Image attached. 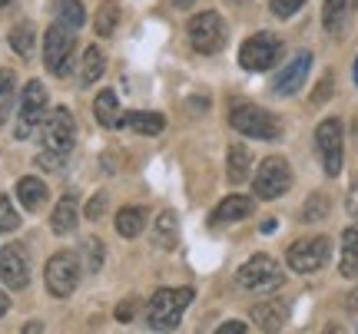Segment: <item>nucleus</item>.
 Segmentation results:
<instances>
[{
	"label": "nucleus",
	"mask_w": 358,
	"mask_h": 334,
	"mask_svg": "<svg viewBox=\"0 0 358 334\" xmlns=\"http://www.w3.org/2000/svg\"><path fill=\"white\" fill-rule=\"evenodd\" d=\"M196 291L192 288H159L153 291L150 305H146V324L153 331H173L182 318V311L192 305Z\"/></svg>",
	"instance_id": "1"
},
{
	"label": "nucleus",
	"mask_w": 358,
	"mask_h": 334,
	"mask_svg": "<svg viewBox=\"0 0 358 334\" xmlns=\"http://www.w3.org/2000/svg\"><path fill=\"white\" fill-rule=\"evenodd\" d=\"M315 149H319L325 176H338L342 162H345V129H342L338 116H329V119L319 123V129H315Z\"/></svg>",
	"instance_id": "2"
},
{
	"label": "nucleus",
	"mask_w": 358,
	"mask_h": 334,
	"mask_svg": "<svg viewBox=\"0 0 358 334\" xmlns=\"http://www.w3.org/2000/svg\"><path fill=\"white\" fill-rule=\"evenodd\" d=\"M73 53H77V37L73 30L64 24H53L43 37V63L53 77H66L73 66Z\"/></svg>",
	"instance_id": "3"
},
{
	"label": "nucleus",
	"mask_w": 358,
	"mask_h": 334,
	"mask_svg": "<svg viewBox=\"0 0 358 334\" xmlns=\"http://www.w3.org/2000/svg\"><path fill=\"white\" fill-rule=\"evenodd\" d=\"M332 258V238L325 235H315V238H299V242L289 245L285 252V261L289 268L299 271V275H312V271H322Z\"/></svg>",
	"instance_id": "4"
},
{
	"label": "nucleus",
	"mask_w": 358,
	"mask_h": 334,
	"mask_svg": "<svg viewBox=\"0 0 358 334\" xmlns=\"http://www.w3.org/2000/svg\"><path fill=\"white\" fill-rule=\"evenodd\" d=\"M229 126L243 136H252V139H279L282 136V123L268 109H259V106H236L229 109Z\"/></svg>",
	"instance_id": "5"
},
{
	"label": "nucleus",
	"mask_w": 358,
	"mask_h": 334,
	"mask_svg": "<svg viewBox=\"0 0 358 334\" xmlns=\"http://www.w3.org/2000/svg\"><path fill=\"white\" fill-rule=\"evenodd\" d=\"M279 60H282V40L275 37V33H268V30L249 37L243 47H239V63H243V70H249V73H266V70H272Z\"/></svg>",
	"instance_id": "6"
},
{
	"label": "nucleus",
	"mask_w": 358,
	"mask_h": 334,
	"mask_svg": "<svg viewBox=\"0 0 358 334\" xmlns=\"http://www.w3.org/2000/svg\"><path fill=\"white\" fill-rule=\"evenodd\" d=\"M80 275H83L80 255H73V252H57V255L47 261V271H43L47 291H50L53 298H70L77 291Z\"/></svg>",
	"instance_id": "7"
},
{
	"label": "nucleus",
	"mask_w": 358,
	"mask_h": 334,
	"mask_svg": "<svg viewBox=\"0 0 358 334\" xmlns=\"http://www.w3.org/2000/svg\"><path fill=\"white\" fill-rule=\"evenodd\" d=\"M256 199L262 202H272V199H279L292 189V166L282 159V155H268L262 159V166L256 172Z\"/></svg>",
	"instance_id": "8"
},
{
	"label": "nucleus",
	"mask_w": 358,
	"mask_h": 334,
	"mask_svg": "<svg viewBox=\"0 0 358 334\" xmlns=\"http://www.w3.org/2000/svg\"><path fill=\"white\" fill-rule=\"evenodd\" d=\"M77 142V119L66 106H57L43 116V149L57 155H66Z\"/></svg>",
	"instance_id": "9"
},
{
	"label": "nucleus",
	"mask_w": 358,
	"mask_h": 334,
	"mask_svg": "<svg viewBox=\"0 0 358 334\" xmlns=\"http://www.w3.org/2000/svg\"><path fill=\"white\" fill-rule=\"evenodd\" d=\"M186 30H189L192 50L203 53V56H209V53H219V50H222V43H226V24H222V17H219L216 10L196 13Z\"/></svg>",
	"instance_id": "10"
},
{
	"label": "nucleus",
	"mask_w": 358,
	"mask_h": 334,
	"mask_svg": "<svg viewBox=\"0 0 358 334\" xmlns=\"http://www.w3.org/2000/svg\"><path fill=\"white\" fill-rule=\"evenodd\" d=\"M47 116V90L40 79H30L20 96V109H17V139H30L34 129L43 123Z\"/></svg>",
	"instance_id": "11"
},
{
	"label": "nucleus",
	"mask_w": 358,
	"mask_h": 334,
	"mask_svg": "<svg viewBox=\"0 0 358 334\" xmlns=\"http://www.w3.org/2000/svg\"><path fill=\"white\" fill-rule=\"evenodd\" d=\"M282 282H285V275L272 255H252L239 268V284L249 291H275V288H282Z\"/></svg>",
	"instance_id": "12"
},
{
	"label": "nucleus",
	"mask_w": 358,
	"mask_h": 334,
	"mask_svg": "<svg viewBox=\"0 0 358 334\" xmlns=\"http://www.w3.org/2000/svg\"><path fill=\"white\" fill-rule=\"evenodd\" d=\"M0 278L7 288L13 291H20L30 284V258H27V248L24 245H3V252H0Z\"/></svg>",
	"instance_id": "13"
},
{
	"label": "nucleus",
	"mask_w": 358,
	"mask_h": 334,
	"mask_svg": "<svg viewBox=\"0 0 358 334\" xmlns=\"http://www.w3.org/2000/svg\"><path fill=\"white\" fill-rule=\"evenodd\" d=\"M308 70H312V53L299 50L292 60L279 70V77L272 79V93H275V96H295V93L306 86Z\"/></svg>",
	"instance_id": "14"
},
{
	"label": "nucleus",
	"mask_w": 358,
	"mask_h": 334,
	"mask_svg": "<svg viewBox=\"0 0 358 334\" xmlns=\"http://www.w3.org/2000/svg\"><path fill=\"white\" fill-rule=\"evenodd\" d=\"M358 17V0H325L322 7V24L332 37H345Z\"/></svg>",
	"instance_id": "15"
},
{
	"label": "nucleus",
	"mask_w": 358,
	"mask_h": 334,
	"mask_svg": "<svg viewBox=\"0 0 358 334\" xmlns=\"http://www.w3.org/2000/svg\"><path fill=\"white\" fill-rule=\"evenodd\" d=\"M252 321H256L259 331H279L282 324L289 321V305L282 298H268V301H259L252 308Z\"/></svg>",
	"instance_id": "16"
},
{
	"label": "nucleus",
	"mask_w": 358,
	"mask_h": 334,
	"mask_svg": "<svg viewBox=\"0 0 358 334\" xmlns=\"http://www.w3.org/2000/svg\"><path fill=\"white\" fill-rule=\"evenodd\" d=\"M256 212V199H249V195H229V199H222L213 212V225H222V222H239V219H249Z\"/></svg>",
	"instance_id": "17"
},
{
	"label": "nucleus",
	"mask_w": 358,
	"mask_h": 334,
	"mask_svg": "<svg viewBox=\"0 0 358 334\" xmlns=\"http://www.w3.org/2000/svg\"><path fill=\"white\" fill-rule=\"evenodd\" d=\"M77 222H80L77 195H64V199L57 202V208H53V215H50L53 231H57V235H70V231L77 229Z\"/></svg>",
	"instance_id": "18"
},
{
	"label": "nucleus",
	"mask_w": 358,
	"mask_h": 334,
	"mask_svg": "<svg viewBox=\"0 0 358 334\" xmlns=\"http://www.w3.org/2000/svg\"><path fill=\"white\" fill-rule=\"evenodd\" d=\"M249 172H252V155L245 149L243 142H236L229 146V153H226V176H229L232 185H243L249 179Z\"/></svg>",
	"instance_id": "19"
},
{
	"label": "nucleus",
	"mask_w": 358,
	"mask_h": 334,
	"mask_svg": "<svg viewBox=\"0 0 358 334\" xmlns=\"http://www.w3.org/2000/svg\"><path fill=\"white\" fill-rule=\"evenodd\" d=\"M116 126H127L133 132H140V136H159L166 129V119L159 113H127L116 119Z\"/></svg>",
	"instance_id": "20"
},
{
	"label": "nucleus",
	"mask_w": 358,
	"mask_h": 334,
	"mask_svg": "<svg viewBox=\"0 0 358 334\" xmlns=\"http://www.w3.org/2000/svg\"><path fill=\"white\" fill-rule=\"evenodd\" d=\"M338 271L345 278H358V225H348L342 231V258H338Z\"/></svg>",
	"instance_id": "21"
},
{
	"label": "nucleus",
	"mask_w": 358,
	"mask_h": 334,
	"mask_svg": "<svg viewBox=\"0 0 358 334\" xmlns=\"http://www.w3.org/2000/svg\"><path fill=\"white\" fill-rule=\"evenodd\" d=\"M17 199H20V206L27 212H37L47 202V185L40 179H34V176H24V179L17 182Z\"/></svg>",
	"instance_id": "22"
},
{
	"label": "nucleus",
	"mask_w": 358,
	"mask_h": 334,
	"mask_svg": "<svg viewBox=\"0 0 358 334\" xmlns=\"http://www.w3.org/2000/svg\"><path fill=\"white\" fill-rule=\"evenodd\" d=\"M153 242H156V248H163V252L176 248V242H179V225H176V215H173V212H159V215H156Z\"/></svg>",
	"instance_id": "23"
},
{
	"label": "nucleus",
	"mask_w": 358,
	"mask_h": 334,
	"mask_svg": "<svg viewBox=\"0 0 358 334\" xmlns=\"http://www.w3.org/2000/svg\"><path fill=\"white\" fill-rule=\"evenodd\" d=\"M143 229H146V208H140V206L120 208V215H116V231H120L123 238H136Z\"/></svg>",
	"instance_id": "24"
},
{
	"label": "nucleus",
	"mask_w": 358,
	"mask_h": 334,
	"mask_svg": "<svg viewBox=\"0 0 358 334\" xmlns=\"http://www.w3.org/2000/svg\"><path fill=\"white\" fill-rule=\"evenodd\" d=\"M103 70H106V53L100 47H87L83 53V63H80V83L90 86V83H96L103 77Z\"/></svg>",
	"instance_id": "25"
},
{
	"label": "nucleus",
	"mask_w": 358,
	"mask_h": 334,
	"mask_svg": "<svg viewBox=\"0 0 358 334\" xmlns=\"http://www.w3.org/2000/svg\"><path fill=\"white\" fill-rule=\"evenodd\" d=\"M93 116H96V123H100V126H116V119H120V103H116V93L113 90L96 93Z\"/></svg>",
	"instance_id": "26"
},
{
	"label": "nucleus",
	"mask_w": 358,
	"mask_h": 334,
	"mask_svg": "<svg viewBox=\"0 0 358 334\" xmlns=\"http://www.w3.org/2000/svg\"><path fill=\"white\" fill-rule=\"evenodd\" d=\"M57 24L70 26V30H80L83 20H87V13H83V3L80 0H57Z\"/></svg>",
	"instance_id": "27"
},
{
	"label": "nucleus",
	"mask_w": 358,
	"mask_h": 334,
	"mask_svg": "<svg viewBox=\"0 0 358 334\" xmlns=\"http://www.w3.org/2000/svg\"><path fill=\"white\" fill-rule=\"evenodd\" d=\"M116 24H120V3H116V0H103L100 10H96V20H93L96 33H100V37H113Z\"/></svg>",
	"instance_id": "28"
},
{
	"label": "nucleus",
	"mask_w": 358,
	"mask_h": 334,
	"mask_svg": "<svg viewBox=\"0 0 358 334\" xmlns=\"http://www.w3.org/2000/svg\"><path fill=\"white\" fill-rule=\"evenodd\" d=\"M13 93H17L13 70H0V126L7 123V116H10V109H13Z\"/></svg>",
	"instance_id": "29"
},
{
	"label": "nucleus",
	"mask_w": 358,
	"mask_h": 334,
	"mask_svg": "<svg viewBox=\"0 0 358 334\" xmlns=\"http://www.w3.org/2000/svg\"><path fill=\"white\" fill-rule=\"evenodd\" d=\"M329 195H322V192H315V195H308L306 199V206H302V215L299 219L302 222H322L325 215H329Z\"/></svg>",
	"instance_id": "30"
},
{
	"label": "nucleus",
	"mask_w": 358,
	"mask_h": 334,
	"mask_svg": "<svg viewBox=\"0 0 358 334\" xmlns=\"http://www.w3.org/2000/svg\"><path fill=\"white\" fill-rule=\"evenodd\" d=\"M34 24H17L10 30V47L17 53H20V56H30V53H34Z\"/></svg>",
	"instance_id": "31"
},
{
	"label": "nucleus",
	"mask_w": 358,
	"mask_h": 334,
	"mask_svg": "<svg viewBox=\"0 0 358 334\" xmlns=\"http://www.w3.org/2000/svg\"><path fill=\"white\" fill-rule=\"evenodd\" d=\"M17 225H20V215H17L13 202L7 195H0V235H3V231H13Z\"/></svg>",
	"instance_id": "32"
},
{
	"label": "nucleus",
	"mask_w": 358,
	"mask_h": 334,
	"mask_svg": "<svg viewBox=\"0 0 358 334\" xmlns=\"http://www.w3.org/2000/svg\"><path fill=\"white\" fill-rule=\"evenodd\" d=\"M302 3H306V0H268L272 13L282 17V20H285V17H295V13L302 10Z\"/></svg>",
	"instance_id": "33"
},
{
	"label": "nucleus",
	"mask_w": 358,
	"mask_h": 334,
	"mask_svg": "<svg viewBox=\"0 0 358 334\" xmlns=\"http://www.w3.org/2000/svg\"><path fill=\"white\" fill-rule=\"evenodd\" d=\"M87 255H90L87 268L90 271H100L103 268V242H100V238H87Z\"/></svg>",
	"instance_id": "34"
},
{
	"label": "nucleus",
	"mask_w": 358,
	"mask_h": 334,
	"mask_svg": "<svg viewBox=\"0 0 358 334\" xmlns=\"http://www.w3.org/2000/svg\"><path fill=\"white\" fill-rule=\"evenodd\" d=\"M103 212H106V192H100V195H93L87 202V219H103Z\"/></svg>",
	"instance_id": "35"
},
{
	"label": "nucleus",
	"mask_w": 358,
	"mask_h": 334,
	"mask_svg": "<svg viewBox=\"0 0 358 334\" xmlns=\"http://www.w3.org/2000/svg\"><path fill=\"white\" fill-rule=\"evenodd\" d=\"M64 159H66V155H57V153H50V149H40L37 166L40 169H60V166H64Z\"/></svg>",
	"instance_id": "36"
},
{
	"label": "nucleus",
	"mask_w": 358,
	"mask_h": 334,
	"mask_svg": "<svg viewBox=\"0 0 358 334\" xmlns=\"http://www.w3.org/2000/svg\"><path fill=\"white\" fill-rule=\"evenodd\" d=\"M133 311H136V298H127V301H120L116 318H120V321H133Z\"/></svg>",
	"instance_id": "37"
},
{
	"label": "nucleus",
	"mask_w": 358,
	"mask_h": 334,
	"mask_svg": "<svg viewBox=\"0 0 358 334\" xmlns=\"http://www.w3.org/2000/svg\"><path fill=\"white\" fill-rule=\"evenodd\" d=\"M345 206H348V215H355V219H358V179L352 182V189H348Z\"/></svg>",
	"instance_id": "38"
},
{
	"label": "nucleus",
	"mask_w": 358,
	"mask_h": 334,
	"mask_svg": "<svg viewBox=\"0 0 358 334\" xmlns=\"http://www.w3.org/2000/svg\"><path fill=\"white\" fill-rule=\"evenodd\" d=\"M245 331H249V324H243V321H226V324H219L216 334H245Z\"/></svg>",
	"instance_id": "39"
},
{
	"label": "nucleus",
	"mask_w": 358,
	"mask_h": 334,
	"mask_svg": "<svg viewBox=\"0 0 358 334\" xmlns=\"http://www.w3.org/2000/svg\"><path fill=\"white\" fill-rule=\"evenodd\" d=\"M329 90H332V77H325V79H322V86L315 90V96H312V100H315V103H322V100L329 96Z\"/></svg>",
	"instance_id": "40"
},
{
	"label": "nucleus",
	"mask_w": 358,
	"mask_h": 334,
	"mask_svg": "<svg viewBox=\"0 0 358 334\" xmlns=\"http://www.w3.org/2000/svg\"><path fill=\"white\" fill-rule=\"evenodd\" d=\"M7 308H10V298H7V295H3V291H0V318L7 314Z\"/></svg>",
	"instance_id": "41"
},
{
	"label": "nucleus",
	"mask_w": 358,
	"mask_h": 334,
	"mask_svg": "<svg viewBox=\"0 0 358 334\" xmlns=\"http://www.w3.org/2000/svg\"><path fill=\"white\" fill-rule=\"evenodd\" d=\"M24 331H27V334H34V331H43V324H40V321H30V324H27V328H24Z\"/></svg>",
	"instance_id": "42"
},
{
	"label": "nucleus",
	"mask_w": 358,
	"mask_h": 334,
	"mask_svg": "<svg viewBox=\"0 0 358 334\" xmlns=\"http://www.w3.org/2000/svg\"><path fill=\"white\" fill-rule=\"evenodd\" d=\"M189 3H196V0H176V7H189Z\"/></svg>",
	"instance_id": "43"
},
{
	"label": "nucleus",
	"mask_w": 358,
	"mask_h": 334,
	"mask_svg": "<svg viewBox=\"0 0 358 334\" xmlns=\"http://www.w3.org/2000/svg\"><path fill=\"white\" fill-rule=\"evenodd\" d=\"M352 77H355V86H358V56H355V70H352Z\"/></svg>",
	"instance_id": "44"
},
{
	"label": "nucleus",
	"mask_w": 358,
	"mask_h": 334,
	"mask_svg": "<svg viewBox=\"0 0 358 334\" xmlns=\"http://www.w3.org/2000/svg\"><path fill=\"white\" fill-rule=\"evenodd\" d=\"M7 3H13V0H0V7H7Z\"/></svg>",
	"instance_id": "45"
},
{
	"label": "nucleus",
	"mask_w": 358,
	"mask_h": 334,
	"mask_svg": "<svg viewBox=\"0 0 358 334\" xmlns=\"http://www.w3.org/2000/svg\"><path fill=\"white\" fill-rule=\"evenodd\" d=\"M232 3H249V0H232Z\"/></svg>",
	"instance_id": "46"
}]
</instances>
